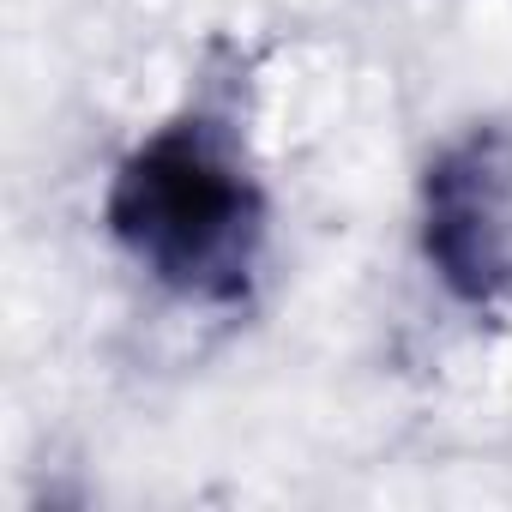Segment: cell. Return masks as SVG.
Here are the masks:
<instances>
[{
	"instance_id": "obj_2",
	"label": "cell",
	"mask_w": 512,
	"mask_h": 512,
	"mask_svg": "<svg viewBox=\"0 0 512 512\" xmlns=\"http://www.w3.org/2000/svg\"><path fill=\"white\" fill-rule=\"evenodd\" d=\"M422 247L464 302H494L512 284V163L494 133L452 145L428 169Z\"/></svg>"
},
{
	"instance_id": "obj_1",
	"label": "cell",
	"mask_w": 512,
	"mask_h": 512,
	"mask_svg": "<svg viewBox=\"0 0 512 512\" xmlns=\"http://www.w3.org/2000/svg\"><path fill=\"white\" fill-rule=\"evenodd\" d=\"M109 235L163 290L241 302L266 247V193L241 133L211 109H187L139 139L109 187Z\"/></svg>"
}]
</instances>
